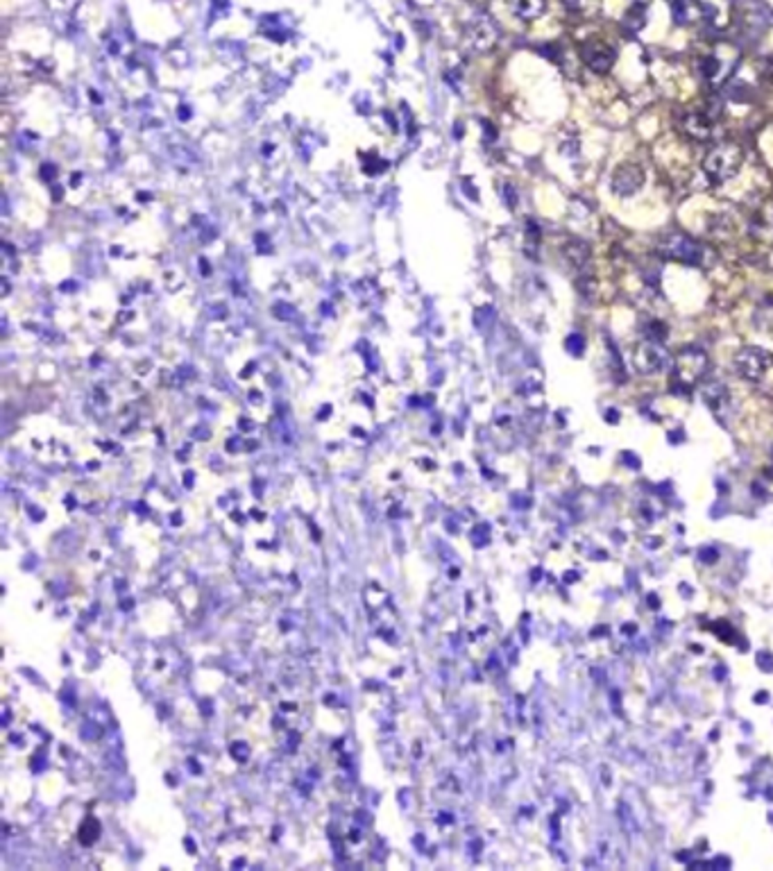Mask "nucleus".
Listing matches in <instances>:
<instances>
[{"instance_id":"nucleus-13","label":"nucleus","mask_w":773,"mask_h":871,"mask_svg":"<svg viewBox=\"0 0 773 871\" xmlns=\"http://www.w3.org/2000/svg\"><path fill=\"white\" fill-rule=\"evenodd\" d=\"M508 3H510V9H513L519 18H524V21H533V18L542 16L545 5H547L545 0H508Z\"/></svg>"},{"instance_id":"nucleus-2","label":"nucleus","mask_w":773,"mask_h":871,"mask_svg":"<svg viewBox=\"0 0 773 871\" xmlns=\"http://www.w3.org/2000/svg\"><path fill=\"white\" fill-rule=\"evenodd\" d=\"M660 254L664 259L678 261L685 266H703L705 247L688 234H666L660 241Z\"/></svg>"},{"instance_id":"nucleus-3","label":"nucleus","mask_w":773,"mask_h":871,"mask_svg":"<svg viewBox=\"0 0 773 871\" xmlns=\"http://www.w3.org/2000/svg\"><path fill=\"white\" fill-rule=\"evenodd\" d=\"M708 372V354L701 348H685L673 363V384L683 388L694 386Z\"/></svg>"},{"instance_id":"nucleus-4","label":"nucleus","mask_w":773,"mask_h":871,"mask_svg":"<svg viewBox=\"0 0 773 871\" xmlns=\"http://www.w3.org/2000/svg\"><path fill=\"white\" fill-rule=\"evenodd\" d=\"M563 256L569 266V270H574L576 284H578V289H581V293H592L589 291V289H594V286H589V277H592V270H589L592 250H589V245L581 241V238H572V241H567L563 245Z\"/></svg>"},{"instance_id":"nucleus-11","label":"nucleus","mask_w":773,"mask_h":871,"mask_svg":"<svg viewBox=\"0 0 773 871\" xmlns=\"http://www.w3.org/2000/svg\"><path fill=\"white\" fill-rule=\"evenodd\" d=\"M705 21L714 27H726L732 14V0H697Z\"/></svg>"},{"instance_id":"nucleus-5","label":"nucleus","mask_w":773,"mask_h":871,"mask_svg":"<svg viewBox=\"0 0 773 871\" xmlns=\"http://www.w3.org/2000/svg\"><path fill=\"white\" fill-rule=\"evenodd\" d=\"M644 179H646V173H644V168L640 164L624 161V164H620L613 170L610 191L620 198H631L644 186Z\"/></svg>"},{"instance_id":"nucleus-16","label":"nucleus","mask_w":773,"mask_h":871,"mask_svg":"<svg viewBox=\"0 0 773 871\" xmlns=\"http://www.w3.org/2000/svg\"><path fill=\"white\" fill-rule=\"evenodd\" d=\"M673 21L688 23V5H685V0H673Z\"/></svg>"},{"instance_id":"nucleus-7","label":"nucleus","mask_w":773,"mask_h":871,"mask_svg":"<svg viewBox=\"0 0 773 871\" xmlns=\"http://www.w3.org/2000/svg\"><path fill=\"white\" fill-rule=\"evenodd\" d=\"M581 57H583V62H585V66L589 71H594L598 75H606L617 62V50L606 41L589 39L581 48Z\"/></svg>"},{"instance_id":"nucleus-18","label":"nucleus","mask_w":773,"mask_h":871,"mask_svg":"<svg viewBox=\"0 0 773 871\" xmlns=\"http://www.w3.org/2000/svg\"><path fill=\"white\" fill-rule=\"evenodd\" d=\"M563 3H565L569 9H574V12H578V9H585L589 3H592V0H563Z\"/></svg>"},{"instance_id":"nucleus-17","label":"nucleus","mask_w":773,"mask_h":871,"mask_svg":"<svg viewBox=\"0 0 773 871\" xmlns=\"http://www.w3.org/2000/svg\"><path fill=\"white\" fill-rule=\"evenodd\" d=\"M567 345H569V350L574 348V354H581L583 352V336L581 334H572V336L567 338Z\"/></svg>"},{"instance_id":"nucleus-1","label":"nucleus","mask_w":773,"mask_h":871,"mask_svg":"<svg viewBox=\"0 0 773 871\" xmlns=\"http://www.w3.org/2000/svg\"><path fill=\"white\" fill-rule=\"evenodd\" d=\"M744 164V150L735 141H723L712 146L703 159V173L712 184H723L732 179Z\"/></svg>"},{"instance_id":"nucleus-15","label":"nucleus","mask_w":773,"mask_h":871,"mask_svg":"<svg viewBox=\"0 0 773 871\" xmlns=\"http://www.w3.org/2000/svg\"><path fill=\"white\" fill-rule=\"evenodd\" d=\"M666 334H669V329H666V324L662 320H646L642 324V336H644V341L662 343L666 338Z\"/></svg>"},{"instance_id":"nucleus-6","label":"nucleus","mask_w":773,"mask_h":871,"mask_svg":"<svg viewBox=\"0 0 773 871\" xmlns=\"http://www.w3.org/2000/svg\"><path fill=\"white\" fill-rule=\"evenodd\" d=\"M633 363H635L637 370L644 372V375H651V372H660L664 368H669L671 359H669V352L664 350L662 343L642 341L640 345L635 348Z\"/></svg>"},{"instance_id":"nucleus-8","label":"nucleus","mask_w":773,"mask_h":871,"mask_svg":"<svg viewBox=\"0 0 773 871\" xmlns=\"http://www.w3.org/2000/svg\"><path fill=\"white\" fill-rule=\"evenodd\" d=\"M769 363H771L769 352H765L762 348H753V345L739 350L737 357H735L737 372L748 381H760L762 377H765Z\"/></svg>"},{"instance_id":"nucleus-14","label":"nucleus","mask_w":773,"mask_h":871,"mask_svg":"<svg viewBox=\"0 0 773 871\" xmlns=\"http://www.w3.org/2000/svg\"><path fill=\"white\" fill-rule=\"evenodd\" d=\"M753 324L758 327V331L773 336V298H767L758 306L755 313H753Z\"/></svg>"},{"instance_id":"nucleus-12","label":"nucleus","mask_w":773,"mask_h":871,"mask_svg":"<svg viewBox=\"0 0 773 871\" xmlns=\"http://www.w3.org/2000/svg\"><path fill=\"white\" fill-rule=\"evenodd\" d=\"M646 9H649V3H646V0H635V3L626 9L624 27L628 32H640L642 27L646 25Z\"/></svg>"},{"instance_id":"nucleus-9","label":"nucleus","mask_w":773,"mask_h":871,"mask_svg":"<svg viewBox=\"0 0 773 871\" xmlns=\"http://www.w3.org/2000/svg\"><path fill=\"white\" fill-rule=\"evenodd\" d=\"M712 123L714 118L703 107L690 109V111H685L680 118V132H685L694 141H708L712 137Z\"/></svg>"},{"instance_id":"nucleus-10","label":"nucleus","mask_w":773,"mask_h":871,"mask_svg":"<svg viewBox=\"0 0 773 871\" xmlns=\"http://www.w3.org/2000/svg\"><path fill=\"white\" fill-rule=\"evenodd\" d=\"M732 69H735V62H723L721 53L701 55V60H699V73L712 84H721L730 75Z\"/></svg>"}]
</instances>
